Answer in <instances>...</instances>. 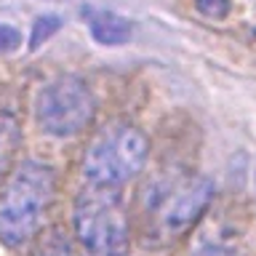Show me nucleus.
<instances>
[{
	"label": "nucleus",
	"mask_w": 256,
	"mask_h": 256,
	"mask_svg": "<svg viewBox=\"0 0 256 256\" xmlns=\"http://www.w3.org/2000/svg\"><path fill=\"white\" fill-rule=\"evenodd\" d=\"M192 256H235V248L227 246L224 240H200Z\"/></svg>",
	"instance_id": "11"
},
{
	"label": "nucleus",
	"mask_w": 256,
	"mask_h": 256,
	"mask_svg": "<svg viewBox=\"0 0 256 256\" xmlns=\"http://www.w3.org/2000/svg\"><path fill=\"white\" fill-rule=\"evenodd\" d=\"M96 96L78 75H59L40 88L35 102V120L40 131L54 139H72L94 123Z\"/></svg>",
	"instance_id": "5"
},
{
	"label": "nucleus",
	"mask_w": 256,
	"mask_h": 256,
	"mask_svg": "<svg viewBox=\"0 0 256 256\" xmlns=\"http://www.w3.org/2000/svg\"><path fill=\"white\" fill-rule=\"evenodd\" d=\"M195 8L206 19H224L232 8V0H195Z\"/></svg>",
	"instance_id": "10"
},
{
	"label": "nucleus",
	"mask_w": 256,
	"mask_h": 256,
	"mask_svg": "<svg viewBox=\"0 0 256 256\" xmlns=\"http://www.w3.org/2000/svg\"><path fill=\"white\" fill-rule=\"evenodd\" d=\"M83 16L88 22V30H91V38L96 40L99 46H123L128 43V38H131V22L126 19V16H120L115 11H104V8H83Z\"/></svg>",
	"instance_id": "6"
},
{
	"label": "nucleus",
	"mask_w": 256,
	"mask_h": 256,
	"mask_svg": "<svg viewBox=\"0 0 256 256\" xmlns=\"http://www.w3.org/2000/svg\"><path fill=\"white\" fill-rule=\"evenodd\" d=\"M22 144V128L11 112H0V179L14 166V155Z\"/></svg>",
	"instance_id": "7"
},
{
	"label": "nucleus",
	"mask_w": 256,
	"mask_h": 256,
	"mask_svg": "<svg viewBox=\"0 0 256 256\" xmlns=\"http://www.w3.org/2000/svg\"><path fill=\"white\" fill-rule=\"evenodd\" d=\"M35 256H72V243L64 235L62 227H54L48 235L40 240V246L35 248Z\"/></svg>",
	"instance_id": "8"
},
{
	"label": "nucleus",
	"mask_w": 256,
	"mask_h": 256,
	"mask_svg": "<svg viewBox=\"0 0 256 256\" xmlns=\"http://www.w3.org/2000/svg\"><path fill=\"white\" fill-rule=\"evenodd\" d=\"M19 43H22L19 30L8 27V24H0V54H8L14 48H19Z\"/></svg>",
	"instance_id": "12"
},
{
	"label": "nucleus",
	"mask_w": 256,
	"mask_h": 256,
	"mask_svg": "<svg viewBox=\"0 0 256 256\" xmlns=\"http://www.w3.org/2000/svg\"><path fill=\"white\" fill-rule=\"evenodd\" d=\"M72 230L83 256H128L131 222L120 187L83 184L72 203Z\"/></svg>",
	"instance_id": "2"
},
{
	"label": "nucleus",
	"mask_w": 256,
	"mask_h": 256,
	"mask_svg": "<svg viewBox=\"0 0 256 256\" xmlns=\"http://www.w3.org/2000/svg\"><path fill=\"white\" fill-rule=\"evenodd\" d=\"M254 190H256V168H254Z\"/></svg>",
	"instance_id": "13"
},
{
	"label": "nucleus",
	"mask_w": 256,
	"mask_h": 256,
	"mask_svg": "<svg viewBox=\"0 0 256 256\" xmlns=\"http://www.w3.org/2000/svg\"><path fill=\"white\" fill-rule=\"evenodd\" d=\"M62 16H56V14H43V16H38L35 22H32V35H30V48L35 51V48H40L46 43L51 35H56V32L62 30Z\"/></svg>",
	"instance_id": "9"
},
{
	"label": "nucleus",
	"mask_w": 256,
	"mask_h": 256,
	"mask_svg": "<svg viewBox=\"0 0 256 256\" xmlns=\"http://www.w3.org/2000/svg\"><path fill=\"white\" fill-rule=\"evenodd\" d=\"M214 182L208 176H176L160 184L147 208V227L144 243L152 248H163L184 238L195 224L203 219L214 200Z\"/></svg>",
	"instance_id": "4"
},
{
	"label": "nucleus",
	"mask_w": 256,
	"mask_h": 256,
	"mask_svg": "<svg viewBox=\"0 0 256 256\" xmlns=\"http://www.w3.org/2000/svg\"><path fill=\"white\" fill-rule=\"evenodd\" d=\"M56 198V171L40 160L14 163L0 179V243L22 248L40 232Z\"/></svg>",
	"instance_id": "1"
},
{
	"label": "nucleus",
	"mask_w": 256,
	"mask_h": 256,
	"mask_svg": "<svg viewBox=\"0 0 256 256\" xmlns=\"http://www.w3.org/2000/svg\"><path fill=\"white\" fill-rule=\"evenodd\" d=\"M150 158V139L139 126L128 120H110L91 136L83 152L86 184H102V187H120L134 182L144 171Z\"/></svg>",
	"instance_id": "3"
}]
</instances>
